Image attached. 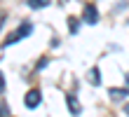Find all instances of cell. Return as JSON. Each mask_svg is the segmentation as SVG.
<instances>
[{
  "label": "cell",
  "instance_id": "8992f818",
  "mask_svg": "<svg viewBox=\"0 0 129 117\" xmlns=\"http://www.w3.org/2000/svg\"><path fill=\"white\" fill-rule=\"evenodd\" d=\"M52 0H26V5L31 7V10H42V7H47Z\"/></svg>",
  "mask_w": 129,
  "mask_h": 117
},
{
  "label": "cell",
  "instance_id": "4fadbf2b",
  "mask_svg": "<svg viewBox=\"0 0 129 117\" xmlns=\"http://www.w3.org/2000/svg\"><path fill=\"white\" fill-rule=\"evenodd\" d=\"M124 80H127V84H129V73H127V77H124Z\"/></svg>",
  "mask_w": 129,
  "mask_h": 117
},
{
  "label": "cell",
  "instance_id": "7a4b0ae2",
  "mask_svg": "<svg viewBox=\"0 0 129 117\" xmlns=\"http://www.w3.org/2000/svg\"><path fill=\"white\" fill-rule=\"evenodd\" d=\"M40 101H42V98H40V91H38V89H31V91L26 94V98H24V105L33 110V108L40 105Z\"/></svg>",
  "mask_w": 129,
  "mask_h": 117
},
{
  "label": "cell",
  "instance_id": "8fae6325",
  "mask_svg": "<svg viewBox=\"0 0 129 117\" xmlns=\"http://www.w3.org/2000/svg\"><path fill=\"white\" fill-rule=\"evenodd\" d=\"M5 91V77H3V73H0V94Z\"/></svg>",
  "mask_w": 129,
  "mask_h": 117
},
{
  "label": "cell",
  "instance_id": "5b68a950",
  "mask_svg": "<svg viewBox=\"0 0 129 117\" xmlns=\"http://www.w3.org/2000/svg\"><path fill=\"white\" fill-rule=\"evenodd\" d=\"M108 94H110V98H113V101H122V98L129 96V89H110Z\"/></svg>",
  "mask_w": 129,
  "mask_h": 117
},
{
  "label": "cell",
  "instance_id": "5bb4252c",
  "mask_svg": "<svg viewBox=\"0 0 129 117\" xmlns=\"http://www.w3.org/2000/svg\"><path fill=\"white\" fill-rule=\"evenodd\" d=\"M61 3H66V0H61Z\"/></svg>",
  "mask_w": 129,
  "mask_h": 117
},
{
  "label": "cell",
  "instance_id": "6da1fadb",
  "mask_svg": "<svg viewBox=\"0 0 129 117\" xmlns=\"http://www.w3.org/2000/svg\"><path fill=\"white\" fill-rule=\"evenodd\" d=\"M82 19H85V23H89V26L99 23V12H96V7H94L92 3L85 5V10H82Z\"/></svg>",
  "mask_w": 129,
  "mask_h": 117
},
{
  "label": "cell",
  "instance_id": "52a82bcc",
  "mask_svg": "<svg viewBox=\"0 0 129 117\" xmlns=\"http://www.w3.org/2000/svg\"><path fill=\"white\" fill-rule=\"evenodd\" d=\"M17 30H19V35H21V37H26V35H31V33H33V23H31V21H24Z\"/></svg>",
  "mask_w": 129,
  "mask_h": 117
},
{
  "label": "cell",
  "instance_id": "277c9868",
  "mask_svg": "<svg viewBox=\"0 0 129 117\" xmlns=\"http://www.w3.org/2000/svg\"><path fill=\"white\" fill-rule=\"evenodd\" d=\"M87 80H89V84L99 87V84H101V70H99V68H89V73H87Z\"/></svg>",
  "mask_w": 129,
  "mask_h": 117
},
{
  "label": "cell",
  "instance_id": "7c38bea8",
  "mask_svg": "<svg viewBox=\"0 0 129 117\" xmlns=\"http://www.w3.org/2000/svg\"><path fill=\"white\" fill-rule=\"evenodd\" d=\"M124 112H127V115H129V105H124Z\"/></svg>",
  "mask_w": 129,
  "mask_h": 117
},
{
  "label": "cell",
  "instance_id": "30bf717a",
  "mask_svg": "<svg viewBox=\"0 0 129 117\" xmlns=\"http://www.w3.org/2000/svg\"><path fill=\"white\" fill-rule=\"evenodd\" d=\"M0 115H10V110H7V105L0 101Z\"/></svg>",
  "mask_w": 129,
  "mask_h": 117
},
{
  "label": "cell",
  "instance_id": "3957f363",
  "mask_svg": "<svg viewBox=\"0 0 129 117\" xmlns=\"http://www.w3.org/2000/svg\"><path fill=\"white\" fill-rule=\"evenodd\" d=\"M66 105H68V110H71V115H80L82 112V105H80V101L73 96V94H68L66 96Z\"/></svg>",
  "mask_w": 129,
  "mask_h": 117
},
{
  "label": "cell",
  "instance_id": "9c48e42d",
  "mask_svg": "<svg viewBox=\"0 0 129 117\" xmlns=\"http://www.w3.org/2000/svg\"><path fill=\"white\" fill-rule=\"evenodd\" d=\"M68 28H71V33H78V30H80V19L68 17Z\"/></svg>",
  "mask_w": 129,
  "mask_h": 117
},
{
  "label": "cell",
  "instance_id": "ba28073f",
  "mask_svg": "<svg viewBox=\"0 0 129 117\" xmlns=\"http://www.w3.org/2000/svg\"><path fill=\"white\" fill-rule=\"evenodd\" d=\"M21 40V35H19V30H14V33H10L7 35V40L3 42V47H10V45H14V42H19Z\"/></svg>",
  "mask_w": 129,
  "mask_h": 117
}]
</instances>
